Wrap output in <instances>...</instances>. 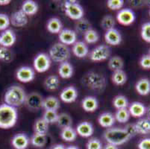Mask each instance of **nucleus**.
I'll list each match as a JSON object with an SVG mask.
<instances>
[{"label": "nucleus", "instance_id": "obj_41", "mask_svg": "<svg viewBox=\"0 0 150 149\" xmlns=\"http://www.w3.org/2000/svg\"><path fill=\"white\" fill-rule=\"evenodd\" d=\"M84 39L86 43L93 44L97 43L99 40V35L97 31L94 29H91L88 31L84 35Z\"/></svg>", "mask_w": 150, "mask_h": 149}, {"label": "nucleus", "instance_id": "obj_28", "mask_svg": "<svg viewBox=\"0 0 150 149\" xmlns=\"http://www.w3.org/2000/svg\"><path fill=\"white\" fill-rule=\"evenodd\" d=\"M46 28L51 34H59L63 29V25L61 20L57 17L50 19L46 24Z\"/></svg>", "mask_w": 150, "mask_h": 149}, {"label": "nucleus", "instance_id": "obj_54", "mask_svg": "<svg viewBox=\"0 0 150 149\" xmlns=\"http://www.w3.org/2000/svg\"><path fill=\"white\" fill-rule=\"evenodd\" d=\"M66 149H79V148L76 145H69L67 146V147H66Z\"/></svg>", "mask_w": 150, "mask_h": 149}, {"label": "nucleus", "instance_id": "obj_48", "mask_svg": "<svg viewBox=\"0 0 150 149\" xmlns=\"http://www.w3.org/2000/svg\"><path fill=\"white\" fill-rule=\"evenodd\" d=\"M138 149H150V138H144L140 139L137 144Z\"/></svg>", "mask_w": 150, "mask_h": 149}, {"label": "nucleus", "instance_id": "obj_46", "mask_svg": "<svg viewBox=\"0 0 150 149\" xmlns=\"http://www.w3.org/2000/svg\"><path fill=\"white\" fill-rule=\"evenodd\" d=\"M11 24L10 17L5 13H0V31L8 29Z\"/></svg>", "mask_w": 150, "mask_h": 149}, {"label": "nucleus", "instance_id": "obj_18", "mask_svg": "<svg viewBox=\"0 0 150 149\" xmlns=\"http://www.w3.org/2000/svg\"><path fill=\"white\" fill-rule=\"evenodd\" d=\"M11 24L14 27L22 28L28 23V16L23 13L21 10L13 12L10 17Z\"/></svg>", "mask_w": 150, "mask_h": 149}, {"label": "nucleus", "instance_id": "obj_51", "mask_svg": "<svg viewBox=\"0 0 150 149\" xmlns=\"http://www.w3.org/2000/svg\"><path fill=\"white\" fill-rule=\"evenodd\" d=\"M52 149H66V147L62 144H56L52 148Z\"/></svg>", "mask_w": 150, "mask_h": 149}, {"label": "nucleus", "instance_id": "obj_30", "mask_svg": "<svg viewBox=\"0 0 150 149\" xmlns=\"http://www.w3.org/2000/svg\"><path fill=\"white\" fill-rule=\"evenodd\" d=\"M60 79L57 76H50L44 81V87L48 91H54L58 90L60 86Z\"/></svg>", "mask_w": 150, "mask_h": 149}, {"label": "nucleus", "instance_id": "obj_42", "mask_svg": "<svg viewBox=\"0 0 150 149\" xmlns=\"http://www.w3.org/2000/svg\"><path fill=\"white\" fill-rule=\"evenodd\" d=\"M42 118L48 123L49 125L54 124V123L57 122V120L58 118V113L54 110H45Z\"/></svg>", "mask_w": 150, "mask_h": 149}, {"label": "nucleus", "instance_id": "obj_25", "mask_svg": "<svg viewBox=\"0 0 150 149\" xmlns=\"http://www.w3.org/2000/svg\"><path fill=\"white\" fill-rule=\"evenodd\" d=\"M137 133L141 135H146L150 133V119L148 118H140L135 123Z\"/></svg>", "mask_w": 150, "mask_h": 149}, {"label": "nucleus", "instance_id": "obj_45", "mask_svg": "<svg viewBox=\"0 0 150 149\" xmlns=\"http://www.w3.org/2000/svg\"><path fill=\"white\" fill-rule=\"evenodd\" d=\"M124 5L123 0H108L107 2V6L109 9L112 11H120Z\"/></svg>", "mask_w": 150, "mask_h": 149}, {"label": "nucleus", "instance_id": "obj_47", "mask_svg": "<svg viewBox=\"0 0 150 149\" xmlns=\"http://www.w3.org/2000/svg\"><path fill=\"white\" fill-rule=\"evenodd\" d=\"M140 66L144 69H150V55L144 54L140 60Z\"/></svg>", "mask_w": 150, "mask_h": 149}, {"label": "nucleus", "instance_id": "obj_22", "mask_svg": "<svg viewBox=\"0 0 150 149\" xmlns=\"http://www.w3.org/2000/svg\"><path fill=\"white\" fill-rule=\"evenodd\" d=\"M115 121L116 120L114 115L110 112H105V113H102L98 118V122H99V125L102 126V128H107V129L112 128Z\"/></svg>", "mask_w": 150, "mask_h": 149}, {"label": "nucleus", "instance_id": "obj_4", "mask_svg": "<svg viewBox=\"0 0 150 149\" xmlns=\"http://www.w3.org/2000/svg\"><path fill=\"white\" fill-rule=\"evenodd\" d=\"M103 137L108 143L117 146L125 144L132 138L124 128H108L103 133Z\"/></svg>", "mask_w": 150, "mask_h": 149}, {"label": "nucleus", "instance_id": "obj_53", "mask_svg": "<svg viewBox=\"0 0 150 149\" xmlns=\"http://www.w3.org/2000/svg\"><path fill=\"white\" fill-rule=\"evenodd\" d=\"M146 114L147 116V118L150 119V105L148 107H146Z\"/></svg>", "mask_w": 150, "mask_h": 149}, {"label": "nucleus", "instance_id": "obj_10", "mask_svg": "<svg viewBox=\"0 0 150 149\" xmlns=\"http://www.w3.org/2000/svg\"><path fill=\"white\" fill-rule=\"evenodd\" d=\"M44 98L40 93L33 92L26 95L25 101V105L29 110H39L43 108V102Z\"/></svg>", "mask_w": 150, "mask_h": 149}, {"label": "nucleus", "instance_id": "obj_19", "mask_svg": "<svg viewBox=\"0 0 150 149\" xmlns=\"http://www.w3.org/2000/svg\"><path fill=\"white\" fill-rule=\"evenodd\" d=\"M76 131L79 136L84 138L90 137L94 133V128L92 123L87 121L80 122L76 127Z\"/></svg>", "mask_w": 150, "mask_h": 149}, {"label": "nucleus", "instance_id": "obj_20", "mask_svg": "<svg viewBox=\"0 0 150 149\" xmlns=\"http://www.w3.org/2000/svg\"><path fill=\"white\" fill-rule=\"evenodd\" d=\"M72 52L73 54L79 58H84L89 54L88 46L84 41H76L73 45Z\"/></svg>", "mask_w": 150, "mask_h": 149}, {"label": "nucleus", "instance_id": "obj_29", "mask_svg": "<svg viewBox=\"0 0 150 149\" xmlns=\"http://www.w3.org/2000/svg\"><path fill=\"white\" fill-rule=\"evenodd\" d=\"M60 136L64 141L71 143V142H74L76 140L78 134L76 131L73 127H69V128L61 129Z\"/></svg>", "mask_w": 150, "mask_h": 149}, {"label": "nucleus", "instance_id": "obj_35", "mask_svg": "<svg viewBox=\"0 0 150 149\" xmlns=\"http://www.w3.org/2000/svg\"><path fill=\"white\" fill-rule=\"evenodd\" d=\"M56 123L58 127L63 129V128L72 127L73 119H72L71 117L68 113H62L58 114V118Z\"/></svg>", "mask_w": 150, "mask_h": 149}, {"label": "nucleus", "instance_id": "obj_8", "mask_svg": "<svg viewBox=\"0 0 150 149\" xmlns=\"http://www.w3.org/2000/svg\"><path fill=\"white\" fill-rule=\"evenodd\" d=\"M52 60L46 53H39L35 56L33 61L34 69L39 73H43L50 69Z\"/></svg>", "mask_w": 150, "mask_h": 149}, {"label": "nucleus", "instance_id": "obj_13", "mask_svg": "<svg viewBox=\"0 0 150 149\" xmlns=\"http://www.w3.org/2000/svg\"><path fill=\"white\" fill-rule=\"evenodd\" d=\"M79 95L78 90L74 86H69L61 91L60 94V98L63 102L70 104L76 102Z\"/></svg>", "mask_w": 150, "mask_h": 149}, {"label": "nucleus", "instance_id": "obj_38", "mask_svg": "<svg viewBox=\"0 0 150 149\" xmlns=\"http://www.w3.org/2000/svg\"><path fill=\"white\" fill-rule=\"evenodd\" d=\"M114 117H115L116 121L122 124V123H126L129 121L131 115L128 108H123L117 110L114 114Z\"/></svg>", "mask_w": 150, "mask_h": 149}, {"label": "nucleus", "instance_id": "obj_49", "mask_svg": "<svg viewBox=\"0 0 150 149\" xmlns=\"http://www.w3.org/2000/svg\"><path fill=\"white\" fill-rule=\"evenodd\" d=\"M124 129L126 131V132H127L132 137H133V136H134L135 135L137 134L134 124H127V125H125V128H124Z\"/></svg>", "mask_w": 150, "mask_h": 149}, {"label": "nucleus", "instance_id": "obj_39", "mask_svg": "<svg viewBox=\"0 0 150 149\" xmlns=\"http://www.w3.org/2000/svg\"><path fill=\"white\" fill-rule=\"evenodd\" d=\"M13 59V53L9 48L0 46V61L11 63Z\"/></svg>", "mask_w": 150, "mask_h": 149}, {"label": "nucleus", "instance_id": "obj_33", "mask_svg": "<svg viewBox=\"0 0 150 149\" xmlns=\"http://www.w3.org/2000/svg\"><path fill=\"white\" fill-rule=\"evenodd\" d=\"M33 128L35 133L46 135L49 131V124L43 118L38 119L35 121Z\"/></svg>", "mask_w": 150, "mask_h": 149}, {"label": "nucleus", "instance_id": "obj_26", "mask_svg": "<svg viewBox=\"0 0 150 149\" xmlns=\"http://www.w3.org/2000/svg\"><path fill=\"white\" fill-rule=\"evenodd\" d=\"M38 5L37 2L32 0H26L23 2L21 6V11L26 16H33L36 14L38 11Z\"/></svg>", "mask_w": 150, "mask_h": 149}, {"label": "nucleus", "instance_id": "obj_43", "mask_svg": "<svg viewBox=\"0 0 150 149\" xmlns=\"http://www.w3.org/2000/svg\"><path fill=\"white\" fill-rule=\"evenodd\" d=\"M140 36L145 42L150 43V22H147L142 25Z\"/></svg>", "mask_w": 150, "mask_h": 149}, {"label": "nucleus", "instance_id": "obj_32", "mask_svg": "<svg viewBox=\"0 0 150 149\" xmlns=\"http://www.w3.org/2000/svg\"><path fill=\"white\" fill-rule=\"evenodd\" d=\"M75 28H76L75 31L76 33L82 34L84 35L87 31L92 29V25H91V23L87 19L82 18L76 21V25H75Z\"/></svg>", "mask_w": 150, "mask_h": 149}, {"label": "nucleus", "instance_id": "obj_44", "mask_svg": "<svg viewBox=\"0 0 150 149\" xmlns=\"http://www.w3.org/2000/svg\"><path fill=\"white\" fill-rule=\"evenodd\" d=\"M87 149H103L102 143L97 138H91L86 144Z\"/></svg>", "mask_w": 150, "mask_h": 149}, {"label": "nucleus", "instance_id": "obj_1", "mask_svg": "<svg viewBox=\"0 0 150 149\" xmlns=\"http://www.w3.org/2000/svg\"><path fill=\"white\" fill-rule=\"evenodd\" d=\"M81 84L89 90L96 92H103L107 86V81L105 76L99 72L91 71L81 78Z\"/></svg>", "mask_w": 150, "mask_h": 149}, {"label": "nucleus", "instance_id": "obj_12", "mask_svg": "<svg viewBox=\"0 0 150 149\" xmlns=\"http://www.w3.org/2000/svg\"><path fill=\"white\" fill-rule=\"evenodd\" d=\"M58 38L62 44L66 46L73 45L77 41V33L72 29L64 28L58 34Z\"/></svg>", "mask_w": 150, "mask_h": 149}, {"label": "nucleus", "instance_id": "obj_40", "mask_svg": "<svg viewBox=\"0 0 150 149\" xmlns=\"http://www.w3.org/2000/svg\"><path fill=\"white\" fill-rule=\"evenodd\" d=\"M115 19L111 15H105L101 20V26L106 31L114 28L115 26Z\"/></svg>", "mask_w": 150, "mask_h": 149}, {"label": "nucleus", "instance_id": "obj_55", "mask_svg": "<svg viewBox=\"0 0 150 149\" xmlns=\"http://www.w3.org/2000/svg\"><path fill=\"white\" fill-rule=\"evenodd\" d=\"M149 54L150 55V48H149Z\"/></svg>", "mask_w": 150, "mask_h": 149}, {"label": "nucleus", "instance_id": "obj_6", "mask_svg": "<svg viewBox=\"0 0 150 149\" xmlns=\"http://www.w3.org/2000/svg\"><path fill=\"white\" fill-rule=\"evenodd\" d=\"M64 11L67 16L71 20H81L84 16V9L79 2L76 1H66L64 2Z\"/></svg>", "mask_w": 150, "mask_h": 149}, {"label": "nucleus", "instance_id": "obj_5", "mask_svg": "<svg viewBox=\"0 0 150 149\" xmlns=\"http://www.w3.org/2000/svg\"><path fill=\"white\" fill-rule=\"evenodd\" d=\"M70 50L68 46L62 44L60 42L52 45L49 51L50 59L60 64L67 61L70 57Z\"/></svg>", "mask_w": 150, "mask_h": 149}, {"label": "nucleus", "instance_id": "obj_34", "mask_svg": "<svg viewBox=\"0 0 150 149\" xmlns=\"http://www.w3.org/2000/svg\"><path fill=\"white\" fill-rule=\"evenodd\" d=\"M113 84L117 86H122L127 81V75L122 69L114 72L111 76Z\"/></svg>", "mask_w": 150, "mask_h": 149}, {"label": "nucleus", "instance_id": "obj_17", "mask_svg": "<svg viewBox=\"0 0 150 149\" xmlns=\"http://www.w3.org/2000/svg\"><path fill=\"white\" fill-rule=\"evenodd\" d=\"M129 113L131 117L134 118H142L146 112V107L142 102H134L129 105Z\"/></svg>", "mask_w": 150, "mask_h": 149}, {"label": "nucleus", "instance_id": "obj_9", "mask_svg": "<svg viewBox=\"0 0 150 149\" xmlns=\"http://www.w3.org/2000/svg\"><path fill=\"white\" fill-rule=\"evenodd\" d=\"M117 22L124 26H129L133 24L136 20L135 13L130 8H123L117 12Z\"/></svg>", "mask_w": 150, "mask_h": 149}, {"label": "nucleus", "instance_id": "obj_3", "mask_svg": "<svg viewBox=\"0 0 150 149\" xmlns=\"http://www.w3.org/2000/svg\"><path fill=\"white\" fill-rule=\"evenodd\" d=\"M18 119L17 108L6 104L0 105V128L10 129L13 128Z\"/></svg>", "mask_w": 150, "mask_h": 149}, {"label": "nucleus", "instance_id": "obj_37", "mask_svg": "<svg viewBox=\"0 0 150 149\" xmlns=\"http://www.w3.org/2000/svg\"><path fill=\"white\" fill-rule=\"evenodd\" d=\"M113 105L117 110L129 107V100L128 98L122 95H118L113 99Z\"/></svg>", "mask_w": 150, "mask_h": 149}, {"label": "nucleus", "instance_id": "obj_56", "mask_svg": "<svg viewBox=\"0 0 150 149\" xmlns=\"http://www.w3.org/2000/svg\"><path fill=\"white\" fill-rule=\"evenodd\" d=\"M149 16H150V8H149Z\"/></svg>", "mask_w": 150, "mask_h": 149}, {"label": "nucleus", "instance_id": "obj_27", "mask_svg": "<svg viewBox=\"0 0 150 149\" xmlns=\"http://www.w3.org/2000/svg\"><path fill=\"white\" fill-rule=\"evenodd\" d=\"M61 103L57 97L48 96L43 99V108L45 110H54L57 111L60 108Z\"/></svg>", "mask_w": 150, "mask_h": 149}, {"label": "nucleus", "instance_id": "obj_11", "mask_svg": "<svg viewBox=\"0 0 150 149\" xmlns=\"http://www.w3.org/2000/svg\"><path fill=\"white\" fill-rule=\"evenodd\" d=\"M16 78L22 83H29L35 79V71L30 66H21L16 72Z\"/></svg>", "mask_w": 150, "mask_h": 149}, {"label": "nucleus", "instance_id": "obj_14", "mask_svg": "<svg viewBox=\"0 0 150 149\" xmlns=\"http://www.w3.org/2000/svg\"><path fill=\"white\" fill-rule=\"evenodd\" d=\"M16 40L17 37L13 30L8 28L0 34V46L10 48L13 46Z\"/></svg>", "mask_w": 150, "mask_h": 149}, {"label": "nucleus", "instance_id": "obj_31", "mask_svg": "<svg viewBox=\"0 0 150 149\" xmlns=\"http://www.w3.org/2000/svg\"><path fill=\"white\" fill-rule=\"evenodd\" d=\"M108 66L113 72L121 70L124 66V61L120 56H113L109 58Z\"/></svg>", "mask_w": 150, "mask_h": 149}, {"label": "nucleus", "instance_id": "obj_16", "mask_svg": "<svg viewBox=\"0 0 150 149\" xmlns=\"http://www.w3.org/2000/svg\"><path fill=\"white\" fill-rule=\"evenodd\" d=\"M104 37L106 43L110 46H118L122 42V35L115 28L106 31Z\"/></svg>", "mask_w": 150, "mask_h": 149}, {"label": "nucleus", "instance_id": "obj_36", "mask_svg": "<svg viewBox=\"0 0 150 149\" xmlns=\"http://www.w3.org/2000/svg\"><path fill=\"white\" fill-rule=\"evenodd\" d=\"M47 143V137L45 134L34 133L30 139V143L35 148H43Z\"/></svg>", "mask_w": 150, "mask_h": 149}, {"label": "nucleus", "instance_id": "obj_15", "mask_svg": "<svg viewBox=\"0 0 150 149\" xmlns=\"http://www.w3.org/2000/svg\"><path fill=\"white\" fill-rule=\"evenodd\" d=\"M30 143V139L25 133L15 134L11 139V145L15 149H26Z\"/></svg>", "mask_w": 150, "mask_h": 149}, {"label": "nucleus", "instance_id": "obj_50", "mask_svg": "<svg viewBox=\"0 0 150 149\" xmlns=\"http://www.w3.org/2000/svg\"><path fill=\"white\" fill-rule=\"evenodd\" d=\"M103 149H119V148H118V146L115 145L107 143V144L103 147Z\"/></svg>", "mask_w": 150, "mask_h": 149}, {"label": "nucleus", "instance_id": "obj_21", "mask_svg": "<svg viewBox=\"0 0 150 149\" xmlns=\"http://www.w3.org/2000/svg\"><path fill=\"white\" fill-rule=\"evenodd\" d=\"M99 102L94 96H86L81 101V107L83 110L88 113H93L98 109Z\"/></svg>", "mask_w": 150, "mask_h": 149}, {"label": "nucleus", "instance_id": "obj_23", "mask_svg": "<svg viewBox=\"0 0 150 149\" xmlns=\"http://www.w3.org/2000/svg\"><path fill=\"white\" fill-rule=\"evenodd\" d=\"M135 90L140 95L145 96L150 93V80L147 78L139 79L135 84Z\"/></svg>", "mask_w": 150, "mask_h": 149}, {"label": "nucleus", "instance_id": "obj_52", "mask_svg": "<svg viewBox=\"0 0 150 149\" xmlns=\"http://www.w3.org/2000/svg\"><path fill=\"white\" fill-rule=\"evenodd\" d=\"M11 0H0V5L1 6H5V5H8L11 3Z\"/></svg>", "mask_w": 150, "mask_h": 149}, {"label": "nucleus", "instance_id": "obj_2", "mask_svg": "<svg viewBox=\"0 0 150 149\" xmlns=\"http://www.w3.org/2000/svg\"><path fill=\"white\" fill-rule=\"evenodd\" d=\"M26 93L21 86L13 85L8 88L4 95L5 104L13 107H20L25 104Z\"/></svg>", "mask_w": 150, "mask_h": 149}, {"label": "nucleus", "instance_id": "obj_24", "mask_svg": "<svg viewBox=\"0 0 150 149\" xmlns=\"http://www.w3.org/2000/svg\"><path fill=\"white\" fill-rule=\"evenodd\" d=\"M58 72L61 78L64 79H69L73 76L74 69L70 63L66 61V62L60 64Z\"/></svg>", "mask_w": 150, "mask_h": 149}, {"label": "nucleus", "instance_id": "obj_7", "mask_svg": "<svg viewBox=\"0 0 150 149\" xmlns=\"http://www.w3.org/2000/svg\"><path fill=\"white\" fill-rule=\"evenodd\" d=\"M110 49L108 45H99L90 52L89 58L93 62H102L110 58Z\"/></svg>", "mask_w": 150, "mask_h": 149}]
</instances>
